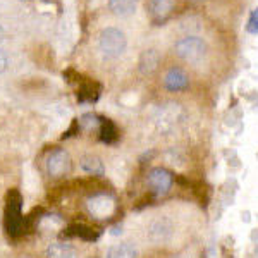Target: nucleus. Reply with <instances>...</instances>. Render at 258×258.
<instances>
[{
	"label": "nucleus",
	"instance_id": "f257e3e1",
	"mask_svg": "<svg viewBox=\"0 0 258 258\" xmlns=\"http://www.w3.org/2000/svg\"><path fill=\"white\" fill-rule=\"evenodd\" d=\"M127 47L126 35L117 28H105L100 33L98 38V48L105 59H117L124 53Z\"/></svg>",
	"mask_w": 258,
	"mask_h": 258
},
{
	"label": "nucleus",
	"instance_id": "f03ea898",
	"mask_svg": "<svg viewBox=\"0 0 258 258\" xmlns=\"http://www.w3.org/2000/svg\"><path fill=\"white\" fill-rule=\"evenodd\" d=\"M174 50L182 60L197 64V62L203 60L207 53V45L200 36H186V38L179 40L174 45Z\"/></svg>",
	"mask_w": 258,
	"mask_h": 258
},
{
	"label": "nucleus",
	"instance_id": "7ed1b4c3",
	"mask_svg": "<svg viewBox=\"0 0 258 258\" xmlns=\"http://www.w3.org/2000/svg\"><path fill=\"white\" fill-rule=\"evenodd\" d=\"M184 119V110L177 103H167V105L160 107L155 114V126L159 127V131L167 133L176 129L179 124Z\"/></svg>",
	"mask_w": 258,
	"mask_h": 258
},
{
	"label": "nucleus",
	"instance_id": "20e7f679",
	"mask_svg": "<svg viewBox=\"0 0 258 258\" xmlns=\"http://www.w3.org/2000/svg\"><path fill=\"white\" fill-rule=\"evenodd\" d=\"M174 222L169 217L162 215V217L153 219L152 222L148 224V231L147 236L150 238V241L153 243H167V241L174 236Z\"/></svg>",
	"mask_w": 258,
	"mask_h": 258
},
{
	"label": "nucleus",
	"instance_id": "39448f33",
	"mask_svg": "<svg viewBox=\"0 0 258 258\" xmlns=\"http://www.w3.org/2000/svg\"><path fill=\"white\" fill-rule=\"evenodd\" d=\"M71 169V157L64 148H55L47 157V172L52 177H62Z\"/></svg>",
	"mask_w": 258,
	"mask_h": 258
},
{
	"label": "nucleus",
	"instance_id": "423d86ee",
	"mask_svg": "<svg viewBox=\"0 0 258 258\" xmlns=\"http://www.w3.org/2000/svg\"><path fill=\"white\" fill-rule=\"evenodd\" d=\"M148 186L157 195H165L172 186V176L162 167H155L148 174Z\"/></svg>",
	"mask_w": 258,
	"mask_h": 258
},
{
	"label": "nucleus",
	"instance_id": "0eeeda50",
	"mask_svg": "<svg viewBox=\"0 0 258 258\" xmlns=\"http://www.w3.org/2000/svg\"><path fill=\"white\" fill-rule=\"evenodd\" d=\"M114 200L107 195H97V197L88 200V210L91 215L98 219H105L114 212Z\"/></svg>",
	"mask_w": 258,
	"mask_h": 258
},
{
	"label": "nucleus",
	"instance_id": "6e6552de",
	"mask_svg": "<svg viewBox=\"0 0 258 258\" xmlns=\"http://www.w3.org/2000/svg\"><path fill=\"white\" fill-rule=\"evenodd\" d=\"M147 14L153 23H164L172 12V0H148L147 2Z\"/></svg>",
	"mask_w": 258,
	"mask_h": 258
},
{
	"label": "nucleus",
	"instance_id": "1a4fd4ad",
	"mask_svg": "<svg viewBox=\"0 0 258 258\" xmlns=\"http://www.w3.org/2000/svg\"><path fill=\"white\" fill-rule=\"evenodd\" d=\"M164 86L169 91H181L186 90L189 86V80H188V74L184 73L182 69L179 68H172L167 71L164 78Z\"/></svg>",
	"mask_w": 258,
	"mask_h": 258
},
{
	"label": "nucleus",
	"instance_id": "9d476101",
	"mask_svg": "<svg viewBox=\"0 0 258 258\" xmlns=\"http://www.w3.org/2000/svg\"><path fill=\"white\" fill-rule=\"evenodd\" d=\"M159 60H160V55L157 50H147V52L141 53L140 57V71L143 74H152L153 71L157 69L159 66Z\"/></svg>",
	"mask_w": 258,
	"mask_h": 258
},
{
	"label": "nucleus",
	"instance_id": "9b49d317",
	"mask_svg": "<svg viewBox=\"0 0 258 258\" xmlns=\"http://www.w3.org/2000/svg\"><path fill=\"white\" fill-rule=\"evenodd\" d=\"M138 256V251L133 246L131 243H120V244H114V246L109 248L105 258H136Z\"/></svg>",
	"mask_w": 258,
	"mask_h": 258
},
{
	"label": "nucleus",
	"instance_id": "f8f14e48",
	"mask_svg": "<svg viewBox=\"0 0 258 258\" xmlns=\"http://www.w3.org/2000/svg\"><path fill=\"white\" fill-rule=\"evenodd\" d=\"M47 258H74V248L68 243H52L47 248Z\"/></svg>",
	"mask_w": 258,
	"mask_h": 258
},
{
	"label": "nucleus",
	"instance_id": "ddd939ff",
	"mask_svg": "<svg viewBox=\"0 0 258 258\" xmlns=\"http://www.w3.org/2000/svg\"><path fill=\"white\" fill-rule=\"evenodd\" d=\"M109 7L114 14L117 16H127L135 11L136 0H109Z\"/></svg>",
	"mask_w": 258,
	"mask_h": 258
},
{
	"label": "nucleus",
	"instance_id": "4468645a",
	"mask_svg": "<svg viewBox=\"0 0 258 258\" xmlns=\"http://www.w3.org/2000/svg\"><path fill=\"white\" fill-rule=\"evenodd\" d=\"M81 169L85 170V172H88V174H103V164L100 162L98 157H93V155H86V157H83V160H81Z\"/></svg>",
	"mask_w": 258,
	"mask_h": 258
},
{
	"label": "nucleus",
	"instance_id": "2eb2a0df",
	"mask_svg": "<svg viewBox=\"0 0 258 258\" xmlns=\"http://www.w3.org/2000/svg\"><path fill=\"white\" fill-rule=\"evenodd\" d=\"M9 209H11V217H7L11 220V226H9V232H16L19 229V226H21V220L19 217H21V209H19V200L18 202H9Z\"/></svg>",
	"mask_w": 258,
	"mask_h": 258
},
{
	"label": "nucleus",
	"instance_id": "dca6fc26",
	"mask_svg": "<svg viewBox=\"0 0 258 258\" xmlns=\"http://www.w3.org/2000/svg\"><path fill=\"white\" fill-rule=\"evenodd\" d=\"M100 133H102L103 141H112V136H115V127L110 120H102V126H100Z\"/></svg>",
	"mask_w": 258,
	"mask_h": 258
},
{
	"label": "nucleus",
	"instance_id": "f3484780",
	"mask_svg": "<svg viewBox=\"0 0 258 258\" xmlns=\"http://www.w3.org/2000/svg\"><path fill=\"white\" fill-rule=\"evenodd\" d=\"M81 126L83 127H86V129H97L102 126V120H98L97 115H83L81 117Z\"/></svg>",
	"mask_w": 258,
	"mask_h": 258
},
{
	"label": "nucleus",
	"instance_id": "a211bd4d",
	"mask_svg": "<svg viewBox=\"0 0 258 258\" xmlns=\"http://www.w3.org/2000/svg\"><path fill=\"white\" fill-rule=\"evenodd\" d=\"M246 30H248V33H251V35H256V33H258V9L253 11L251 16H249Z\"/></svg>",
	"mask_w": 258,
	"mask_h": 258
},
{
	"label": "nucleus",
	"instance_id": "6ab92c4d",
	"mask_svg": "<svg viewBox=\"0 0 258 258\" xmlns=\"http://www.w3.org/2000/svg\"><path fill=\"white\" fill-rule=\"evenodd\" d=\"M6 69H7V57H6V53L0 50V73H4Z\"/></svg>",
	"mask_w": 258,
	"mask_h": 258
},
{
	"label": "nucleus",
	"instance_id": "aec40b11",
	"mask_svg": "<svg viewBox=\"0 0 258 258\" xmlns=\"http://www.w3.org/2000/svg\"><path fill=\"white\" fill-rule=\"evenodd\" d=\"M120 232H122V227L120 226H115L114 229H112V234H120Z\"/></svg>",
	"mask_w": 258,
	"mask_h": 258
},
{
	"label": "nucleus",
	"instance_id": "412c9836",
	"mask_svg": "<svg viewBox=\"0 0 258 258\" xmlns=\"http://www.w3.org/2000/svg\"><path fill=\"white\" fill-rule=\"evenodd\" d=\"M2 36H4V30L0 28V40H2Z\"/></svg>",
	"mask_w": 258,
	"mask_h": 258
},
{
	"label": "nucleus",
	"instance_id": "4be33fe9",
	"mask_svg": "<svg viewBox=\"0 0 258 258\" xmlns=\"http://www.w3.org/2000/svg\"><path fill=\"white\" fill-rule=\"evenodd\" d=\"M45 2H48V0H45Z\"/></svg>",
	"mask_w": 258,
	"mask_h": 258
}]
</instances>
